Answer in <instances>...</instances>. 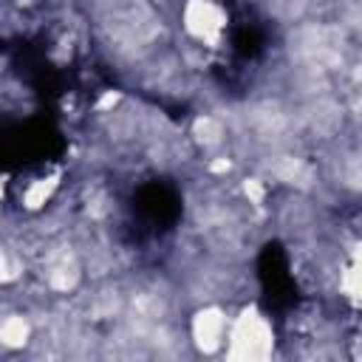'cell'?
Here are the masks:
<instances>
[{"label":"cell","mask_w":362,"mask_h":362,"mask_svg":"<svg viewBox=\"0 0 362 362\" xmlns=\"http://www.w3.org/2000/svg\"><path fill=\"white\" fill-rule=\"evenodd\" d=\"M226 356L229 359H266L274 345L272 325L263 314L255 308H243L240 317L229 322V337H226Z\"/></svg>","instance_id":"obj_1"},{"label":"cell","mask_w":362,"mask_h":362,"mask_svg":"<svg viewBox=\"0 0 362 362\" xmlns=\"http://www.w3.org/2000/svg\"><path fill=\"white\" fill-rule=\"evenodd\" d=\"M189 334H192V342L204 354H215L229 337V317L221 308L206 305V308L195 311V317L189 322Z\"/></svg>","instance_id":"obj_3"},{"label":"cell","mask_w":362,"mask_h":362,"mask_svg":"<svg viewBox=\"0 0 362 362\" xmlns=\"http://www.w3.org/2000/svg\"><path fill=\"white\" fill-rule=\"evenodd\" d=\"M243 195L249 198V204L260 206L263 198H266V189H263V184H260L257 178H246V181H243Z\"/></svg>","instance_id":"obj_7"},{"label":"cell","mask_w":362,"mask_h":362,"mask_svg":"<svg viewBox=\"0 0 362 362\" xmlns=\"http://www.w3.org/2000/svg\"><path fill=\"white\" fill-rule=\"evenodd\" d=\"M57 187H59V173L45 175V178H34V181L20 192V201H23L25 209L37 212V209H42V206L51 201V195H54Z\"/></svg>","instance_id":"obj_4"},{"label":"cell","mask_w":362,"mask_h":362,"mask_svg":"<svg viewBox=\"0 0 362 362\" xmlns=\"http://www.w3.org/2000/svg\"><path fill=\"white\" fill-rule=\"evenodd\" d=\"M31 339V322L23 314H8L0 322V342L6 348H23Z\"/></svg>","instance_id":"obj_5"},{"label":"cell","mask_w":362,"mask_h":362,"mask_svg":"<svg viewBox=\"0 0 362 362\" xmlns=\"http://www.w3.org/2000/svg\"><path fill=\"white\" fill-rule=\"evenodd\" d=\"M119 99H122L119 93H113V90H107V93H105V96H102V99L96 102V110H99V113H105V110H113V107L119 105Z\"/></svg>","instance_id":"obj_8"},{"label":"cell","mask_w":362,"mask_h":362,"mask_svg":"<svg viewBox=\"0 0 362 362\" xmlns=\"http://www.w3.org/2000/svg\"><path fill=\"white\" fill-rule=\"evenodd\" d=\"M223 23H226V14L212 0H187L184 3V28L198 42H206L215 48L221 40Z\"/></svg>","instance_id":"obj_2"},{"label":"cell","mask_w":362,"mask_h":362,"mask_svg":"<svg viewBox=\"0 0 362 362\" xmlns=\"http://www.w3.org/2000/svg\"><path fill=\"white\" fill-rule=\"evenodd\" d=\"M192 136H195V141H201V144L209 147V144H218V141H221L223 130H221L218 119H212V116H198L195 124H192Z\"/></svg>","instance_id":"obj_6"},{"label":"cell","mask_w":362,"mask_h":362,"mask_svg":"<svg viewBox=\"0 0 362 362\" xmlns=\"http://www.w3.org/2000/svg\"><path fill=\"white\" fill-rule=\"evenodd\" d=\"M17 3H20V6H28V3H31V0H17Z\"/></svg>","instance_id":"obj_9"}]
</instances>
